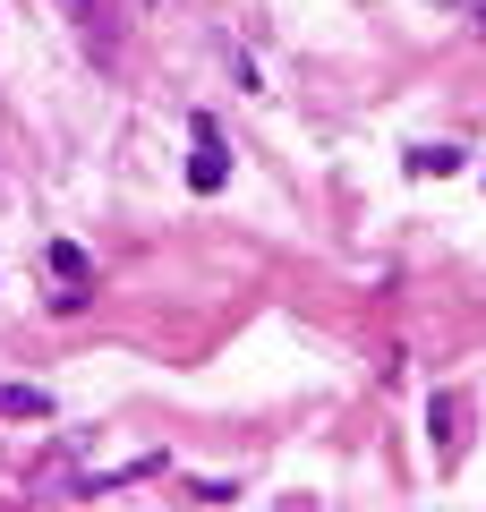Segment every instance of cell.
<instances>
[{
  "label": "cell",
  "instance_id": "obj_1",
  "mask_svg": "<svg viewBox=\"0 0 486 512\" xmlns=\"http://www.w3.org/2000/svg\"><path fill=\"white\" fill-rule=\"evenodd\" d=\"M188 137H197V154H188V188H197V197H222V180H231V154H222V128L205 120H188Z\"/></svg>",
  "mask_w": 486,
  "mask_h": 512
},
{
  "label": "cell",
  "instance_id": "obj_2",
  "mask_svg": "<svg viewBox=\"0 0 486 512\" xmlns=\"http://www.w3.org/2000/svg\"><path fill=\"white\" fill-rule=\"evenodd\" d=\"M162 470H171V461H162V453H137V461H120V470H86V478H77V495H86V504H94V495L145 487V478H162Z\"/></svg>",
  "mask_w": 486,
  "mask_h": 512
},
{
  "label": "cell",
  "instance_id": "obj_3",
  "mask_svg": "<svg viewBox=\"0 0 486 512\" xmlns=\"http://www.w3.org/2000/svg\"><path fill=\"white\" fill-rule=\"evenodd\" d=\"M43 265H52L60 291H86V274H94V256L77 248V239H52V248H43Z\"/></svg>",
  "mask_w": 486,
  "mask_h": 512
},
{
  "label": "cell",
  "instance_id": "obj_4",
  "mask_svg": "<svg viewBox=\"0 0 486 512\" xmlns=\"http://www.w3.org/2000/svg\"><path fill=\"white\" fill-rule=\"evenodd\" d=\"M0 419H52V393L43 384H0Z\"/></svg>",
  "mask_w": 486,
  "mask_h": 512
},
{
  "label": "cell",
  "instance_id": "obj_5",
  "mask_svg": "<svg viewBox=\"0 0 486 512\" xmlns=\"http://www.w3.org/2000/svg\"><path fill=\"white\" fill-rule=\"evenodd\" d=\"M461 163H469L461 146H410V171H418V180H452Z\"/></svg>",
  "mask_w": 486,
  "mask_h": 512
}]
</instances>
